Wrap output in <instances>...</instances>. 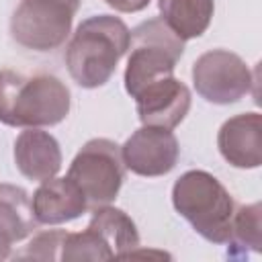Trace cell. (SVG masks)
<instances>
[{
    "label": "cell",
    "mask_w": 262,
    "mask_h": 262,
    "mask_svg": "<svg viewBox=\"0 0 262 262\" xmlns=\"http://www.w3.org/2000/svg\"><path fill=\"white\" fill-rule=\"evenodd\" d=\"M70 106V88L57 76L0 70V123L25 129L51 127L68 117Z\"/></svg>",
    "instance_id": "2"
},
{
    "label": "cell",
    "mask_w": 262,
    "mask_h": 262,
    "mask_svg": "<svg viewBox=\"0 0 262 262\" xmlns=\"http://www.w3.org/2000/svg\"><path fill=\"white\" fill-rule=\"evenodd\" d=\"M82 0H20L10 16V37L33 51H51L66 43Z\"/></svg>",
    "instance_id": "6"
},
{
    "label": "cell",
    "mask_w": 262,
    "mask_h": 262,
    "mask_svg": "<svg viewBox=\"0 0 262 262\" xmlns=\"http://www.w3.org/2000/svg\"><path fill=\"white\" fill-rule=\"evenodd\" d=\"M129 51L125 90L135 96L147 84L174 76V68L184 53V41L162 18H149L131 31Z\"/></svg>",
    "instance_id": "4"
},
{
    "label": "cell",
    "mask_w": 262,
    "mask_h": 262,
    "mask_svg": "<svg viewBox=\"0 0 262 262\" xmlns=\"http://www.w3.org/2000/svg\"><path fill=\"white\" fill-rule=\"evenodd\" d=\"M113 252L106 242L88 225L80 233H66L61 244L59 260L74 262V260H113Z\"/></svg>",
    "instance_id": "17"
},
{
    "label": "cell",
    "mask_w": 262,
    "mask_h": 262,
    "mask_svg": "<svg viewBox=\"0 0 262 262\" xmlns=\"http://www.w3.org/2000/svg\"><path fill=\"white\" fill-rule=\"evenodd\" d=\"M217 147L233 168H258L262 164V115L242 113L229 117L217 133Z\"/></svg>",
    "instance_id": "10"
},
{
    "label": "cell",
    "mask_w": 262,
    "mask_h": 262,
    "mask_svg": "<svg viewBox=\"0 0 262 262\" xmlns=\"http://www.w3.org/2000/svg\"><path fill=\"white\" fill-rule=\"evenodd\" d=\"M111 8L119 10V12H139L143 10L151 0H104Z\"/></svg>",
    "instance_id": "19"
},
{
    "label": "cell",
    "mask_w": 262,
    "mask_h": 262,
    "mask_svg": "<svg viewBox=\"0 0 262 262\" xmlns=\"http://www.w3.org/2000/svg\"><path fill=\"white\" fill-rule=\"evenodd\" d=\"M33 215L39 225H59L82 217L88 211L86 196L82 190L66 178H47L33 192L31 199Z\"/></svg>",
    "instance_id": "11"
},
{
    "label": "cell",
    "mask_w": 262,
    "mask_h": 262,
    "mask_svg": "<svg viewBox=\"0 0 262 262\" xmlns=\"http://www.w3.org/2000/svg\"><path fill=\"white\" fill-rule=\"evenodd\" d=\"M123 164L137 176H164L174 170L180 158V145L172 129L143 125L121 145Z\"/></svg>",
    "instance_id": "8"
},
{
    "label": "cell",
    "mask_w": 262,
    "mask_h": 262,
    "mask_svg": "<svg viewBox=\"0 0 262 262\" xmlns=\"http://www.w3.org/2000/svg\"><path fill=\"white\" fill-rule=\"evenodd\" d=\"M172 205L192 229L211 244H227L235 201L229 190L205 170L184 172L172 186Z\"/></svg>",
    "instance_id": "3"
},
{
    "label": "cell",
    "mask_w": 262,
    "mask_h": 262,
    "mask_svg": "<svg viewBox=\"0 0 262 262\" xmlns=\"http://www.w3.org/2000/svg\"><path fill=\"white\" fill-rule=\"evenodd\" d=\"M12 244H14V242H12V239L8 237V233L0 227V262L6 260V258L10 256V248H12Z\"/></svg>",
    "instance_id": "20"
},
{
    "label": "cell",
    "mask_w": 262,
    "mask_h": 262,
    "mask_svg": "<svg viewBox=\"0 0 262 262\" xmlns=\"http://www.w3.org/2000/svg\"><path fill=\"white\" fill-rule=\"evenodd\" d=\"M192 84L207 102L231 104L250 92L254 76L237 53L229 49H211L192 63Z\"/></svg>",
    "instance_id": "7"
},
{
    "label": "cell",
    "mask_w": 262,
    "mask_h": 262,
    "mask_svg": "<svg viewBox=\"0 0 262 262\" xmlns=\"http://www.w3.org/2000/svg\"><path fill=\"white\" fill-rule=\"evenodd\" d=\"M88 225L106 242L115 258H129L139 248V231L133 219L117 207H96Z\"/></svg>",
    "instance_id": "14"
},
{
    "label": "cell",
    "mask_w": 262,
    "mask_h": 262,
    "mask_svg": "<svg viewBox=\"0 0 262 262\" xmlns=\"http://www.w3.org/2000/svg\"><path fill=\"white\" fill-rule=\"evenodd\" d=\"M131 31L113 14L84 18L66 45V66L72 80L82 88L104 86L129 51Z\"/></svg>",
    "instance_id": "1"
},
{
    "label": "cell",
    "mask_w": 262,
    "mask_h": 262,
    "mask_svg": "<svg viewBox=\"0 0 262 262\" xmlns=\"http://www.w3.org/2000/svg\"><path fill=\"white\" fill-rule=\"evenodd\" d=\"M133 98L139 121L143 125L162 129L178 127L188 115L192 102L188 86L174 76H166L147 84Z\"/></svg>",
    "instance_id": "9"
},
{
    "label": "cell",
    "mask_w": 262,
    "mask_h": 262,
    "mask_svg": "<svg viewBox=\"0 0 262 262\" xmlns=\"http://www.w3.org/2000/svg\"><path fill=\"white\" fill-rule=\"evenodd\" d=\"M0 227L12 242H23L37 227L31 196L25 188L14 184H0Z\"/></svg>",
    "instance_id": "15"
},
{
    "label": "cell",
    "mask_w": 262,
    "mask_h": 262,
    "mask_svg": "<svg viewBox=\"0 0 262 262\" xmlns=\"http://www.w3.org/2000/svg\"><path fill=\"white\" fill-rule=\"evenodd\" d=\"M231 246L250 248L252 252H262V207L260 203L235 207L231 219Z\"/></svg>",
    "instance_id": "16"
},
{
    "label": "cell",
    "mask_w": 262,
    "mask_h": 262,
    "mask_svg": "<svg viewBox=\"0 0 262 262\" xmlns=\"http://www.w3.org/2000/svg\"><path fill=\"white\" fill-rule=\"evenodd\" d=\"M160 18L182 41L201 37L213 18L215 0H158Z\"/></svg>",
    "instance_id": "13"
},
{
    "label": "cell",
    "mask_w": 262,
    "mask_h": 262,
    "mask_svg": "<svg viewBox=\"0 0 262 262\" xmlns=\"http://www.w3.org/2000/svg\"><path fill=\"white\" fill-rule=\"evenodd\" d=\"M66 229H49V231H41L37 233L29 246L16 254L14 258L18 260H59V254H61V244H63V237H66Z\"/></svg>",
    "instance_id": "18"
},
{
    "label": "cell",
    "mask_w": 262,
    "mask_h": 262,
    "mask_svg": "<svg viewBox=\"0 0 262 262\" xmlns=\"http://www.w3.org/2000/svg\"><path fill=\"white\" fill-rule=\"evenodd\" d=\"M14 164L29 180H47L61 170V149L57 139L41 131V127H27L14 141Z\"/></svg>",
    "instance_id": "12"
},
{
    "label": "cell",
    "mask_w": 262,
    "mask_h": 262,
    "mask_svg": "<svg viewBox=\"0 0 262 262\" xmlns=\"http://www.w3.org/2000/svg\"><path fill=\"white\" fill-rule=\"evenodd\" d=\"M121 145L106 137H94L82 145L70 164L68 178L86 196L88 209L111 205L125 180Z\"/></svg>",
    "instance_id": "5"
}]
</instances>
